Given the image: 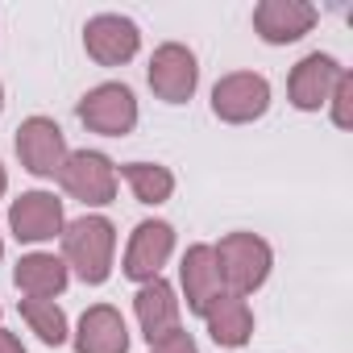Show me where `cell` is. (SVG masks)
Segmentation results:
<instances>
[{"label": "cell", "mask_w": 353, "mask_h": 353, "mask_svg": "<svg viewBox=\"0 0 353 353\" xmlns=\"http://www.w3.org/2000/svg\"><path fill=\"white\" fill-rule=\"evenodd\" d=\"M63 225H67V216H63V200L54 192H21L9 204V229L26 245L63 237Z\"/></svg>", "instance_id": "obj_8"}, {"label": "cell", "mask_w": 353, "mask_h": 353, "mask_svg": "<svg viewBox=\"0 0 353 353\" xmlns=\"http://www.w3.org/2000/svg\"><path fill=\"white\" fill-rule=\"evenodd\" d=\"M316 21H320V13L307 0H262L254 9V30L266 46H291L303 34H312Z\"/></svg>", "instance_id": "obj_12"}, {"label": "cell", "mask_w": 353, "mask_h": 353, "mask_svg": "<svg viewBox=\"0 0 353 353\" xmlns=\"http://www.w3.org/2000/svg\"><path fill=\"white\" fill-rule=\"evenodd\" d=\"M0 112H5V83H0Z\"/></svg>", "instance_id": "obj_24"}, {"label": "cell", "mask_w": 353, "mask_h": 353, "mask_svg": "<svg viewBox=\"0 0 353 353\" xmlns=\"http://www.w3.org/2000/svg\"><path fill=\"white\" fill-rule=\"evenodd\" d=\"M328 108H332V125L336 129L353 125V75L349 71H341V79H336V88L328 96Z\"/></svg>", "instance_id": "obj_20"}, {"label": "cell", "mask_w": 353, "mask_h": 353, "mask_svg": "<svg viewBox=\"0 0 353 353\" xmlns=\"http://www.w3.org/2000/svg\"><path fill=\"white\" fill-rule=\"evenodd\" d=\"M13 283H17V291L26 295V299H54V295H63L67 291V283H71V270H67V262L63 258H54V254H26L21 262H17V270H13Z\"/></svg>", "instance_id": "obj_17"}, {"label": "cell", "mask_w": 353, "mask_h": 353, "mask_svg": "<svg viewBox=\"0 0 353 353\" xmlns=\"http://www.w3.org/2000/svg\"><path fill=\"white\" fill-rule=\"evenodd\" d=\"M133 312H137L141 336H145L150 345L162 341L166 332L179 328V295H174V287H170L162 274L137 287V295H133Z\"/></svg>", "instance_id": "obj_15"}, {"label": "cell", "mask_w": 353, "mask_h": 353, "mask_svg": "<svg viewBox=\"0 0 353 353\" xmlns=\"http://www.w3.org/2000/svg\"><path fill=\"white\" fill-rule=\"evenodd\" d=\"M0 258H5V237H0Z\"/></svg>", "instance_id": "obj_25"}, {"label": "cell", "mask_w": 353, "mask_h": 353, "mask_svg": "<svg viewBox=\"0 0 353 353\" xmlns=\"http://www.w3.org/2000/svg\"><path fill=\"white\" fill-rule=\"evenodd\" d=\"M204 324H208V336L221 349H241L254 336V312H250L245 295H233V291L212 299V307L204 312Z\"/></svg>", "instance_id": "obj_16"}, {"label": "cell", "mask_w": 353, "mask_h": 353, "mask_svg": "<svg viewBox=\"0 0 353 353\" xmlns=\"http://www.w3.org/2000/svg\"><path fill=\"white\" fill-rule=\"evenodd\" d=\"M117 179H125L133 200L150 204V208H158L174 196V174H170V166H158V162H125L117 170Z\"/></svg>", "instance_id": "obj_18"}, {"label": "cell", "mask_w": 353, "mask_h": 353, "mask_svg": "<svg viewBox=\"0 0 353 353\" xmlns=\"http://www.w3.org/2000/svg\"><path fill=\"white\" fill-rule=\"evenodd\" d=\"M21 320L30 324V332H38L42 345H63L71 336L67 328V312L54 303V299H21Z\"/></svg>", "instance_id": "obj_19"}, {"label": "cell", "mask_w": 353, "mask_h": 353, "mask_svg": "<svg viewBox=\"0 0 353 353\" xmlns=\"http://www.w3.org/2000/svg\"><path fill=\"white\" fill-rule=\"evenodd\" d=\"M54 179L71 200H79L88 208H104L117 200V166L100 150H71Z\"/></svg>", "instance_id": "obj_3"}, {"label": "cell", "mask_w": 353, "mask_h": 353, "mask_svg": "<svg viewBox=\"0 0 353 353\" xmlns=\"http://www.w3.org/2000/svg\"><path fill=\"white\" fill-rule=\"evenodd\" d=\"M150 353H200V345L192 341V332H188V328H174V332H166L162 341H154V345H150Z\"/></svg>", "instance_id": "obj_21"}, {"label": "cell", "mask_w": 353, "mask_h": 353, "mask_svg": "<svg viewBox=\"0 0 353 353\" xmlns=\"http://www.w3.org/2000/svg\"><path fill=\"white\" fill-rule=\"evenodd\" d=\"M0 353H26L21 336H17V332H9V328H0Z\"/></svg>", "instance_id": "obj_22"}, {"label": "cell", "mask_w": 353, "mask_h": 353, "mask_svg": "<svg viewBox=\"0 0 353 353\" xmlns=\"http://www.w3.org/2000/svg\"><path fill=\"white\" fill-rule=\"evenodd\" d=\"M266 108H270V83L258 71H229L212 88V112L225 125H250L266 117Z\"/></svg>", "instance_id": "obj_5"}, {"label": "cell", "mask_w": 353, "mask_h": 353, "mask_svg": "<svg viewBox=\"0 0 353 353\" xmlns=\"http://www.w3.org/2000/svg\"><path fill=\"white\" fill-rule=\"evenodd\" d=\"M63 262L67 270H75L79 283L100 287L112 274V254H117V229L108 216H79L71 225H63Z\"/></svg>", "instance_id": "obj_1"}, {"label": "cell", "mask_w": 353, "mask_h": 353, "mask_svg": "<svg viewBox=\"0 0 353 353\" xmlns=\"http://www.w3.org/2000/svg\"><path fill=\"white\" fill-rule=\"evenodd\" d=\"M71 341L75 353H129V324L112 303H92L79 316Z\"/></svg>", "instance_id": "obj_13"}, {"label": "cell", "mask_w": 353, "mask_h": 353, "mask_svg": "<svg viewBox=\"0 0 353 353\" xmlns=\"http://www.w3.org/2000/svg\"><path fill=\"white\" fill-rule=\"evenodd\" d=\"M145 79H150V88L162 104H188L200 88V63L183 42H162L150 54Z\"/></svg>", "instance_id": "obj_4"}, {"label": "cell", "mask_w": 353, "mask_h": 353, "mask_svg": "<svg viewBox=\"0 0 353 353\" xmlns=\"http://www.w3.org/2000/svg\"><path fill=\"white\" fill-rule=\"evenodd\" d=\"M212 254H216L225 291L233 295H254L270 279V266H274V250L258 233H225L212 245Z\"/></svg>", "instance_id": "obj_2"}, {"label": "cell", "mask_w": 353, "mask_h": 353, "mask_svg": "<svg viewBox=\"0 0 353 353\" xmlns=\"http://www.w3.org/2000/svg\"><path fill=\"white\" fill-rule=\"evenodd\" d=\"M341 71H345V67H341L332 54H320V50L303 54V59L291 67V75H287V100H291L299 112H320V108L328 104V96H332Z\"/></svg>", "instance_id": "obj_10"}, {"label": "cell", "mask_w": 353, "mask_h": 353, "mask_svg": "<svg viewBox=\"0 0 353 353\" xmlns=\"http://www.w3.org/2000/svg\"><path fill=\"white\" fill-rule=\"evenodd\" d=\"M83 50L100 67H125L141 50V30H137V21H129L121 13H96L83 26Z\"/></svg>", "instance_id": "obj_9"}, {"label": "cell", "mask_w": 353, "mask_h": 353, "mask_svg": "<svg viewBox=\"0 0 353 353\" xmlns=\"http://www.w3.org/2000/svg\"><path fill=\"white\" fill-rule=\"evenodd\" d=\"M170 254H174V229H170L166 221H141V225L133 229L129 245H125L121 270H125V279H133V283H150V279L162 274V266L170 262Z\"/></svg>", "instance_id": "obj_11"}, {"label": "cell", "mask_w": 353, "mask_h": 353, "mask_svg": "<svg viewBox=\"0 0 353 353\" xmlns=\"http://www.w3.org/2000/svg\"><path fill=\"white\" fill-rule=\"evenodd\" d=\"M79 121L92 133L104 137H125L137 129V96L125 83H96L83 100H79Z\"/></svg>", "instance_id": "obj_6"}, {"label": "cell", "mask_w": 353, "mask_h": 353, "mask_svg": "<svg viewBox=\"0 0 353 353\" xmlns=\"http://www.w3.org/2000/svg\"><path fill=\"white\" fill-rule=\"evenodd\" d=\"M5 192H9V170L0 166V196H5Z\"/></svg>", "instance_id": "obj_23"}, {"label": "cell", "mask_w": 353, "mask_h": 353, "mask_svg": "<svg viewBox=\"0 0 353 353\" xmlns=\"http://www.w3.org/2000/svg\"><path fill=\"white\" fill-rule=\"evenodd\" d=\"M179 283H183V299H188V312L204 316L212 307L216 295H225V279H221V266H216V254L212 245H192L179 262Z\"/></svg>", "instance_id": "obj_14"}, {"label": "cell", "mask_w": 353, "mask_h": 353, "mask_svg": "<svg viewBox=\"0 0 353 353\" xmlns=\"http://www.w3.org/2000/svg\"><path fill=\"white\" fill-rule=\"evenodd\" d=\"M67 133L59 129V121L50 117H26L17 125V158L30 174L38 179H54L67 162Z\"/></svg>", "instance_id": "obj_7"}]
</instances>
